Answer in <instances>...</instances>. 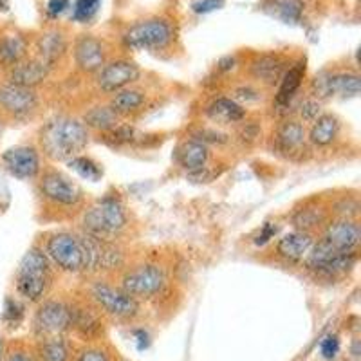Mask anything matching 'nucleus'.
Returning <instances> with one entry per match:
<instances>
[{"label": "nucleus", "instance_id": "nucleus-4", "mask_svg": "<svg viewBox=\"0 0 361 361\" xmlns=\"http://www.w3.org/2000/svg\"><path fill=\"white\" fill-rule=\"evenodd\" d=\"M127 226V212L121 201L105 197L90 206L83 215V228L89 235L99 238H111Z\"/></svg>", "mask_w": 361, "mask_h": 361}, {"label": "nucleus", "instance_id": "nucleus-27", "mask_svg": "<svg viewBox=\"0 0 361 361\" xmlns=\"http://www.w3.org/2000/svg\"><path fill=\"white\" fill-rule=\"evenodd\" d=\"M282 71L283 60L279 54H262L251 66V73L255 78L266 83H275L276 80L282 78Z\"/></svg>", "mask_w": 361, "mask_h": 361}, {"label": "nucleus", "instance_id": "nucleus-22", "mask_svg": "<svg viewBox=\"0 0 361 361\" xmlns=\"http://www.w3.org/2000/svg\"><path fill=\"white\" fill-rule=\"evenodd\" d=\"M338 134H340V121L336 119V116L322 114L311 123L309 141L316 147H329L336 141Z\"/></svg>", "mask_w": 361, "mask_h": 361}, {"label": "nucleus", "instance_id": "nucleus-33", "mask_svg": "<svg viewBox=\"0 0 361 361\" xmlns=\"http://www.w3.org/2000/svg\"><path fill=\"white\" fill-rule=\"evenodd\" d=\"M67 163H69L71 169L78 173L80 177H83V179L87 180H92V183L99 180V177H102L103 173L102 169H99V164L85 156H76L73 157V159L67 161Z\"/></svg>", "mask_w": 361, "mask_h": 361}, {"label": "nucleus", "instance_id": "nucleus-3", "mask_svg": "<svg viewBox=\"0 0 361 361\" xmlns=\"http://www.w3.org/2000/svg\"><path fill=\"white\" fill-rule=\"evenodd\" d=\"M89 298L102 314L118 322H134L141 312L140 302L134 296L107 282L92 283L89 288Z\"/></svg>", "mask_w": 361, "mask_h": 361}, {"label": "nucleus", "instance_id": "nucleus-26", "mask_svg": "<svg viewBox=\"0 0 361 361\" xmlns=\"http://www.w3.org/2000/svg\"><path fill=\"white\" fill-rule=\"evenodd\" d=\"M208 156V147L197 140L186 141L179 150L180 164H183V169L190 170V172H199V170L204 169Z\"/></svg>", "mask_w": 361, "mask_h": 361}, {"label": "nucleus", "instance_id": "nucleus-13", "mask_svg": "<svg viewBox=\"0 0 361 361\" xmlns=\"http://www.w3.org/2000/svg\"><path fill=\"white\" fill-rule=\"evenodd\" d=\"M38 107V98L33 89L2 83L0 85V109L15 118H24Z\"/></svg>", "mask_w": 361, "mask_h": 361}, {"label": "nucleus", "instance_id": "nucleus-20", "mask_svg": "<svg viewBox=\"0 0 361 361\" xmlns=\"http://www.w3.org/2000/svg\"><path fill=\"white\" fill-rule=\"evenodd\" d=\"M312 244H314V240H312L311 233L295 230L291 233L283 235L276 243V253L288 262H300L307 257Z\"/></svg>", "mask_w": 361, "mask_h": 361}, {"label": "nucleus", "instance_id": "nucleus-34", "mask_svg": "<svg viewBox=\"0 0 361 361\" xmlns=\"http://www.w3.org/2000/svg\"><path fill=\"white\" fill-rule=\"evenodd\" d=\"M276 13L283 22H296L302 17L304 2L302 0H276Z\"/></svg>", "mask_w": 361, "mask_h": 361}, {"label": "nucleus", "instance_id": "nucleus-41", "mask_svg": "<svg viewBox=\"0 0 361 361\" xmlns=\"http://www.w3.org/2000/svg\"><path fill=\"white\" fill-rule=\"evenodd\" d=\"M276 231H279V228H276L275 224H271V222H266V224H264V228H262V231H260L259 237H257V240H255V243L259 244V246H262V244L269 243L271 238H273L276 235Z\"/></svg>", "mask_w": 361, "mask_h": 361}, {"label": "nucleus", "instance_id": "nucleus-31", "mask_svg": "<svg viewBox=\"0 0 361 361\" xmlns=\"http://www.w3.org/2000/svg\"><path fill=\"white\" fill-rule=\"evenodd\" d=\"M325 221H327V215H325L324 209L314 208V206L298 209V212L293 215V226H295L298 231H305V233H311L312 230L324 226Z\"/></svg>", "mask_w": 361, "mask_h": 361}, {"label": "nucleus", "instance_id": "nucleus-8", "mask_svg": "<svg viewBox=\"0 0 361 361\" xmlns=\"http://www.w3.org/2000/svg\"><path fill=\"white\" fill-rule=\"evenodd\" d=\"M166 286V276L159 266L154 264H141L128 269L121 279L119 288L137 298H154L159 295Z\"/></svg>", "mask_w": 361, "mask_h": 361}, {"label": "nucleus", "instance_id": "nucleus-45", "mask_svg": "<svg viewBox=\"0 0 361 361\" xmlns=\"http://www.w3.org/2000/svg\"><path fill=\"white\" fill-rule=\"evenodd\" d=\"M0 130H2V125H0Z\"/></svg>", "mask_w": 361, "mask_h": 361}, {"label": "nucleus", "instance_id": "nucleus-21", "mask_svg": "<svg viewBox=\"0 0 361 361\" xmlns=\"http://www.w3.org/2000/svg\"><path fill=\"white\" fill-rule=\"evenodd\" d=\"M37 51H38V60L45 66L53 67L60 58L66 54L67 51V40L60 31L51 29L47 33L42 35L37 42Z\"/></svg>", "mask_w": 361, "mask_h": 361}, {"label": "nucleus", "instance_id": "nucleus-11", "mask_svg": "<svg viewBox=\"0 0 361 361\" xmlns=\"http://www.w3.org/2000/svg\"><path fill=\"white\" fill-rule=\"evenodd\" d=\"M40 193L58 206H76L82 201V190L62 172L49 170L40 179Z\"/></svg>", "mask_w": 361, "mask_h": 361}, {"label": "nucleus", "instance_id": "nucleus-32", "mask_svg": "<svg viewBox=\"0 0 361 361\" xmlns=\"http://www.w3.org/2000/svg\"><path fill=\"white\" fill-rule=\"evenodd\" d=\"M73 361H118L114 356V350L109 347L105 341H96V343H83L76 349Z\"/></svg>", "mask_w": 361, "mask_h": 361}, {"label": "nucleus", "instance_id": "nucleus-37", "mask_svg": "<svg viewBox=\"0 0 361 361\" xmlns=\"http://www.w3.org/2000/svg\"><path fill=\"white\" fill-rule=\"evenodd\" d=\"M24 318V305L18 304L17 300L8 298L6 300V307L2 312V320L9 325V327H18V324Z\"/></svg>", "mask_w": 361, "mask_h": 361}, {"label": "nucleus", "instance_id": "nucleus-28", "mask_svg": "<svg viewBox=\"0 0 361 361\" xmlns=\"http://www.w3.org/2000/svg\"><path fill=\"white\" fill-rule=\"evenodd\" d=\"M145 99H147V96H145L143 90L127 87V89L118 90L112 96L111 109L116 114H132V112H137L143 107Z\"/></svg>", "mask_w": 361, "mask_h": 361}, {"label": "nucleus", "instance_id": "nucleus-16", "mask_svg": "<svg viewBox=\"0 0 361 361\" xmlns=\"http://www.w3.org/2000/svg\"><path fill=\"white\" fill-rule=\"evenodd\" d=\"M6 170L17 179H33L40 172V156L33 147H15L2 154Z\"/></svg>", "mask_w": 361, "mask_h": 361}, {"label": "nucleus", "instance_id": "nucleus-30", "mask_svg": "<svg viewBox=\"0 0 361 361\" xmlns=\"http://www.w3.org/2000/svg\"><path fill=\"white\" fill-rule=\"evenodd\" d=\"M118 118L119 114H116L111 107H94L85 114L83 125L90 128H96V130L109 132L118 127Z\"/></svg>", "mask_w": 361, "mask_h": 361}, {"label": "nucleus", "instance_id": "nucleus-17", "mask_svg": "<svg viewBox=\"0 0 361 361\" xmlns=\"http://www.w3.org/2000/svg\"><path fill=\"white\" fill-rule=\"evenodd\" d=\"M74 60L83 73H98L105 66V47L92 35H82L74 44Z\"/></svg>", "mask_w": 361, "mask_h": 361}, {"label": "nucleus", "instance_id": "nucleus-6", "mask_svg": "<svg viewBox=\"0 0 361 361\" xmlns=\"http://www.w3.org/2000/svg\"><path fill=\"white\" fill-rule=\"evenodd\" d=\"M45 255L51 264L67 273H80L85 267V250L82 237L69 231H58L45 240Z\"/></svg>", "mask_w": 361, "mask_h": 361}, {"label": "nucleus", "instance_id": "nucleus-24", "mask_svg": "<svg viewBox=\"0 0 361 361\" xmlns=\"http://www.w3.org/2000/svg\"><path fill=\"white\" fill-rule=\"evenodd\" d=\"M208 116L209 119H214L215 123L231 125L243 121L244 116H246V111L235 99L219 98L208 107Z\"/></svg>", "mask_w": 361, "mask_h": 361}, {"label": "nucleus", "instance_id": "nucleus-18", "mask_svg": "<svg viewBox=\"0 0 361 361\" xmlns=\"http://www.w3.org/2000/svg\"><path fill=\"white\" fill-rule=\"evenodd\" d=\"M35 354L38 361H73L76 347L69 336H51L35 341Z\"/></svg>", "mask_w": 361, "mask_h": 361}, {"label": "nucleus", "instance_id": "nucleus-23", "mask_svg": "<svg viewBox=\"0 0 361 361\" xmlns=\"http://www.w3.org/2000/svg\"><path fill=\"white\" fill-rule=\"evenodd\" d=\"M304 76H305V62L295 63V66H291L286 73L282 74V83H280L279 94H276V105L286 107V105L291 103V99L295 98V94L298 92L300 85H302Z\"/></svg>", "mask_w": 361, "mask_h": 361}, {"label": "nucleus", "instance_id": "nucleus-25", "mask_svg": "<svg viewBox=\"0 0 361 361\" xmlns=\"http://www.w3.org/2000/svg\"><path fill=\"white\" fill-rule=\"evenodd\" d=\"M27 51V42L20 35H6L0 38V66L13 67L22 62Z\"/></svg>", "mask_w": 361, "mask_h": 361}, {"label": "nucleus", "instance_id": "nucleus-9", "mask_svg": "<svg viewBox=\"0 0 361 361\" xmlns=\"http://www.w3.org/2000/svg\"><path fill=\"white\" fill-rule=\"evenodd\" d=\"M356 251L354 253H343L329 246L322 238L318 244H312L311 251L305 257V267L309 271H314L316 275L334 276L338 273L350 269L356 262Z\"/></svg>", "mask_w": 361, "mask_h": 361}, {"label": "nucleus", "instance_id": "nucleus-14", "mask_svg": "<svg viewBox=\"0 0 361 361\" xmlns=\"http://www.w3.org/2000/svg\"><path fill=\"white\" fill-rule=\"evenodd\" d=\"M316 96H341V98H353L360 94L361 82L360 76L354 73H336L320 74L312 82Z\"/></svg>", "mask_w": 361, "mask_h": 361}, {"label": "nucleus", "instance_id": "nucleus-44", "mask_svg": "<svg viewBox=\"0 0 361 361\" xmlns=\"http://www.w3.org/2000/svg\"><path fill=\"white\" fill-rule=\"evenodd\" d=\"M118 361H130V360H125V357H119Z\"/></svg>", "mask_w": 361, "mask_h": 361}, {"label": "nucleus", "instance_id": "nucleus-12", "mask_svg": "<svg viewBox=\"0 0 361 361\" xmlns=\"http://www.w3.org/2000/svg\"><path fill=\"white\" fill-rule=\"evenodd\" d=\"M141 76L140 67L130 60H114L111 63H105L98 71L96 83L103 92H118L121 89H127L134 82H137Z\"/></svg>", "mask_w": 361, "mask_h": 361}, {"label": "nucleus", "instance_id": "nucleus-5", "mask_svg": "<svg viewBox=\"0 0 361 361\" xmlns=\"http://www.w3.org/2000/svg\"><path fill=\"white\" fill-rule=\"evenodd\" d=\"M176 37L172 22L161 17L135 22L125 33V44L132 49L159 51L164 49Z\"/></svg>", "mask_w": 361, "mask_h": 361}, {"label": "nucleus", "instance_id": "nucleus-38", "mask_svg": "<svg viewBox=\"0 0 361 361\" xmlns=\"http://www.w3.org/2000/svg\"><path fill=\"white\" fill-rule=\"evenodd\" d=\"M322 116V105L316 98H307L300 105V118L305 123H312Z\"/></svg>", "mask_w": 361, "mask_h": 361}, {"label": "nucleus", "instance_id": "nucleus-36", "mask_svg": "<svg viewBox=\"0 0 361 361\" xmlns=\"http://www.w3.org/2000/svg\"><path fill=\"white\" fill-rule=\"evenodd\" d=\"M102 0H76L73 11V18L78 22H87L98 13Z\"/></svg>", "mask_w": 361, "mask_h": 361}, {"label": "nucleus", "instance_id": "nucleus-1", "mask_svg": "<svg viewBox=\"0 0 361 361\" xmlns=\"http://www.w3.org/2000/svg\"><path fill=\"white\" fill-rule=\"evenodd\" d=\"M89 143L87 127L74 118L58 116L40 132L42 150L54 161H69L80 156Z\"/></svg>", "mask_w": 361, "mask_h": 361}, {"label": "nucleus", "instance_id": "nucleus-7", "mask_svg": "<svg viewBox=\"0 0 361 361\" xmlns=\"http://www.w3.org/2000/svg\"><path fill=\"white\" fill-rule=\"evenodd\" d=\"M35 340L51 336H69L71 334V304L62 300L40 302L31 320Z\"/></svg>", "mask_w": 361, "mask_h": 361}, {"label": "nucleus", "instance_id": "nucleus-15", "mask_svg": "<svg viewBox=\"0 0 361 361\" xmlns=\"http://www.w3.org/2000/svg\"><path fill=\"white\" fill-rule=\"evenodd\" d=\"M360 224L349 217L338 219V221H333L331 224L325 226L324 240L331 247L343 251V253H354L360 246Z\"/></svg>", "mask_w": 361, "mask_h": 361}, {"label": "nucleus", "instance_id": "nucleus-19", "mask_svg": "<svg viewBox=\"0 0 361 361\" xmlns=\"http://www.w3.org/2000/svg\"><path fill=\"white\" fill-rule=\"evenodd\" d=\"M49 71V67L45 66V63H42L38 58H35V60H25V62L22 60L17 66L9 67L8 82L13 83V85L33 89V87H37L38 83H42L47 78Z\"/></svg>", "mask_w": 361, "mask_h": 361}, {"label": "nucleus", "instance_id": "nucleus-42", "mask_svg": "<svg viewBox=\"0 0 361 361\" xmlns=\"http://www.w3.org/2000/svg\"><path fill=\"white\" fill-rule=\"evenodd\" d=\"M69 6V0H49V2H47V13H49L51 17H58V15H62Z\"/></svg>", "mask_w": 361, "mask_h": 361}, {"label": "nucleus", "instance_id": "nucleus-35", "mask_svg": "<svg viewBox=\"0 0 361 361\" xmlns=\"http://www.w3.org/2000/svg\"><path fill=\"white\" fill-rule=\"evenodd\" d=\"M2 361H38V360H37V354H35L33 345L13 343L6 347V354Z\"/></svg>", "mask_w": 361, "mask_h": 361}, {"label": "nucleus", "instance_id": "nucleus-40", "mask_svg": "<svg viewBox=\"0 0 361 361\" xmlns=\"http://www.w3.org/2000/svg\"><path fill=\"white\" fill-rule=\"evenodd\" d=\"M226 0H193L192 9L199 15H204V13H212L215 9H221L224 6Z\"/></svg>", "mask_w": 361, "mask_h": 361}, {"label": "nucleus", "instance_id": "nucleus-39", "mask_svg": "<svg viewBox=\"0 0 361 361\" xmlns=\"http://www.w3.org/2000/svg\"><path fill=\"white\" fill-rule=\"evenodd\" d=\"M320 350L322 356H324L325 360H333V357H336L338 350H340V340H338V336H334V334L325 336L324 340H322Z\"/></svg>", "mask_w": 361, "mask_h": 361}, {"label": "nucleus", "instance_id": "nucleus-2", "mask_svg": "<svg viewBox=\"0 0 361 361\" xmlns=\"http://www.w3.org/2000/svg\"><path fill=\"white\" fill-rule=\"evenodd\" d=\"M53 282V264L44 250L31 247L17 271V291L29 304H40Z\"/></svg>", "mask_w": 361, "mask_h": 361}, {"label": "nucleus", "instance_id": "nucleus-10", "mask_svg": "<svg viewBox=\"0 0 361 361\" xmlns=\"http://www.w3.org/2000/svg\"><path fill=\"white\" fill-rule=\"evenodd\" d=\"M71 333L76 334L83 343H96L105 336L103 314L92 302L90 304H71Z\"/></svg>", "mask_w": 361, "mask_h": 361}, {"label": "nucleus", "instance_id": "nucleus-29", "mask_svg": "<svg viewBox=\"0 0 361 361\" xmlns=\"http://www.w3.org/2000/svg\"><path fill=\"white\" fill-rule=\"evenodd\" d=\"M276 141L283 152H298L305 145V128L300 121H286L276 132Z\"/></svg>", "mask_w": 361, "mask_h": 361}, {"label": "nucleus", "instance_id": "nucleus-43", "mask_svg": "<svg viewBox=\"0 0 361 361\" xmlns=\"http://www.w3.org/2000/svg\"><path fill=\"white\" fill-rule=\"evenodd\" d=\"M6 347H8V343H6V340L2 336H0V361L4 360V354H6Z\"/></svg>", "mask_w": 361, "mask_h": 361}]
</instances>
